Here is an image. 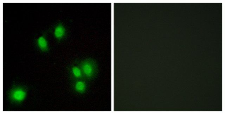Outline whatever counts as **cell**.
I'll return each instance as SVG.
<instances>
[{"mask_svg":"<svg viewBox=\"0 0 225 114\" xmlns=\"http://www.w3.org/2000/svg\"><path fill=\"white\" fill-rule=\"evenodd\" d=\"M72 72L74 76L77 78H79L81 77L82 76V73L81 70L76 67H72Z\"/></svg>","mask_w":225,"mask_h":114,"instance_id":"obj_6","label":"cell"},{"mask_svg":"<svg viewBox=\"0 0 225 114\" xmlns=\"http://www.w3.org/2000/svg\"><path fill=\"white\" fill-rule=\"evenodd\" d=\"M82 72L85 77L88 80L94 78L97 71V65L92 60H85L81 64Z\"/></svg>","mask_w":225,"mask_h":114,"instance_id":"obj_1","label":"cell"},{"mask_svg":"<svg viewBox=\"0 0 225 114\" xmlns=\"http://www.w3.org/2000/svg\"><path fill=\"white\" fill-rule=\"evenodd\" d=\"M75 89L79 93H83L86 91L87 85L86 83L83 81H79L77 82L75 86Z\"/></svg>","mask_w":225,"mask_h":114,"instance_id":"obj_4","label":"cell"},{"mask_svg":"<svg viewBox=\"0 0 225 114\" xmlns=\"http://www.w3.org/2000/svg\"><path fill=\"white\" fill-rule=\"evenodd\" d=\"M65 33V29L61 25H58L56 28L54 35L56 38L61 39L64 36Z\"/></svg>","mask_w":225,"mask_h":114,"instance_id":"obj_3","label":"cell"},{"mask_svg":"<svg viewBox=\"0 0 225 114\" xmlns=\"http://www.w3.org/2000/svg\"><path fill=\"white\" fill-rule=\"evenodd\" d=\"M26 96V93L22 90L17 89L14 91L12 96L13 99L17 101H21L24 100Z\"/></svg>","mask_w":225,"mask_h":114,"instance_id":"obj_2","label":"cell"},{"mask_svg":"<svg viewBox=\"0 0 225 114\" xmlns=\"http://www.w3.org/2000/svg\"><path fill=\"white\" fill-rule=\"evenodd\" d=\"M38 44L39 47L41 49L43 50H46L47 49L48 44L46 39L43 38V37H41L39 38L38 40Z\"/></svg>","mask_w":225,"mask_h":114,"instance_id":"obj_5","label":"cell"}]
</instances>
